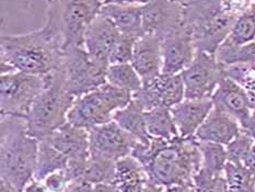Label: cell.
<instances>
[{"label": "cell", "instance_id": "1", "mask_svg": "<svg viewBox=\"0 0 255 192\" xmlns=\"http://www.w3.org/2000/svg\"><path fill=\"white\" fill-rule=\"evenodd\" d=\"M131 156L145 168L148 180L167 190L192 184L202 166L198 141L194 136L173 140L152 137L148 145L138 143Z\"/></svg>", "mask_w": 255, "mask_h": 192}, {"label": "cell", "instance_id": "2", "mask_svg": "<svg viewBox=\"0 0 255 192\" xmlns=\"http://www.w3.org/2000/svg\"><path fill=\"white\" fill-rule=\"evenodd\" d=\"M62 44L45 26L23 34H4L0 38L1 74L10 71L46 76L59 69Z\"/></svg>", "mask_w": 255, "mask_h": 192}, {"label": "cell", "instance_id": "3", "mask_svg": "<svg viewBox=\"0 0 255 192\" xmlns=\"http://www.w3.org/2000/svg\"><path fill=\"white\" fill-rule=\"evenodd\" d=\"M252 0H193L184 5V24L190 29L197 51L214 54L223 44L238 16Z\"/></svg>", "mask_w": 255, "mask_h": 192}, {"label": "cell", "instance_id": "4", "mask_svg": "<svg viewBox=\"0 0 255 192\" xmlns=\"http://www.w3.org/2000/svg\"><path fill=\"white\" fill-rule=\"evenodd\" d=\"M38 140L27 134L24 118L1 117L0 174L1 180L22 192L36 168Z\"/></svg>", "mask_w": 255, "mask_h": 192}, {"label": "cell", "instance_id": "5", "mask_svg": "<svg viewBox=\"0 0 255 192\" xmlns=\"http://www.w3.org/2000/svg\"><path fill=\"white\" fill-rule=\"evenodd\" d=\"M47 82L25 117L27 134L41 141L68 122V113L76 97L64 86L59 70L46 75Z\"/></svg>", "mask_w": 255, "mask_h": 192}, {"label": "cell", "instance_id": "6", "mask_svg": "<svg viewBox=\"0 0 255 192\" xmlns=\"http://www.w3.org/2000/svg\"><path fill=\"white\" fill-rule=\"evenodd\" d=\"M44 26L57 37L63 51L85 46V36L103 5L102 0H46Z\"/></svg>", "mask_w": 255, "mask_h": 192}, {"label": "cell", "instance_id": "7", "mask_svg": "<svg viewBox=\"0 0 255 192\" xmlns=\"http://www.w3.org/2000/svg\"><path fill=\"white\" fill-rule=\"evenodd\" d=\"M131 99L132 93L107 82L76 99L68 113V122L87 130L111 122L116 111L126 107Z\"/></svg>", "mask_w": 255, "mask_h": 192}, {"label": "cell", "instance_id": "8", "mask_svg": "<svg viewBox=\"0 0 255 192\" xmlns=\"http://www.w3.org/2000/svg\"><path fill=\"white\" fill-rule=\"evenodd\" d=\"M110 65L94 60L85 46L70 47L63 51L59 73L69 93L78 98L107 84Z\"/></svg>", "mask_w": 255, "mask_h": 192}, {"label": "cell", "instance_id": "9", "mask_svg": "<svg viewBox=\"0 0 255 192\" xmlns=\"http://www.w3.org/2000/svg\"><path fill=\"white\" fill-rule=\"evenodd\" d=\"M46 76L10 71L0 76L1 117L24 118L46 86Z\"/></svg>", "mask_w": 255, "mask_h": 192}, {"label": "cell", "instance_id": "10", "mask_svg": "<svg viewBox=\"0 0 255 192\" xmlns=\"http://www.w3.org/2000/svg\"><path fill=\"white\" fill-rule=\"evenodd\" d=\"M181 76L185 88V99H207L212 98L226 75L224 66L218 63L214 54L197 51Z\"/></svg>", "mask_w": 255, "mask_h": 192}, {"label": "cell", "instance_id": "11", "mask_svg": "<svg viewBox=\"0 0 255 192\" xmlns=\"http://www.w3.org/2000/svg\"><path fill=\"white\" fill-rule=\"evenodd\" d=\"M88 131L90 141V157L93 158L118 162L131 155L134 148L139 143L128 132L122 129L115 121L94 126Z\"/></svg>", "mask_w": 255, "mask_h": 192}, {"label": "cell", "instance_id": "12", "mask_svg": "<svg viewBox=\"0 0 255 192\" xmlns=\"http://www.w3.org/2000/svg\"><path fill=\"white\" fill-rule=\"evenodd\" d=\"M132 97L139 102L143 111L159 107L173 108L185 99L182 76L161 73L156 78L145 82Z\"/></svg>", "mask_w": 255, "mask_h": 192}, {"label": "cell", "instance_id": "13", "mask_svg": "<svg viewBox=\"0 0 255 192\" xmlns=\"http://www.w3.org/2000/svg\"><path fill=\"white\" fill-rule=\"evenodd\" d=\"M184 5L171 0H150L141 5V26L143 34L163 38L183 24Z\"/></svg>", "mask_w": 255, "mask_h": 192}, {"label": "cell", "instance_id": "14", "mask_svg": "<svg viewBox=\"0 0 255 192\" xmlns=\"http://www.w3.org/2000/svg\"><path fill=\"white\" fill-rule=\"evenodd\" d=\"M162 48V74H181L197 52L190 29L184 24L171 32L161 41Z\"/></svg>", "mask_w": 255, "mask_h": 192}, {"label": "cell", "instance_id": "15", "mask_svg": "<svg viewBox=\"0 0 255 192\" xmlns=\"http://www.w3.org/2000/svg\"><path fill=\"white\" fill-rule=\"evenodd\" d=\"M49 144L68 158V164H80L90 158L89 131L69 122L46 137Z\"/></svg>", "mask_w": 255, "mask_h": 192}, {"label": "cell", "instance_id": "16", "mask_svg": "<svg viewBox=\"0 0 255 192\" xmlns=\"http://www.w3.org/2000/svg\"><path fill=\"white\" fill-rule=\"evenodd\" d=\"M120 35L121 33L113 22L99 12L86 32V51L97 62L110 65L111 52Z\"/></svg>", "mask_w": 255, "mask_h": 192}, {"label": "cell", "instance_id": "17", "mask_svg": "<svg viewBox=\"0 0 255 192\" xmlns=\"http://www.w3.org/2000/svg\"><path fill=\"white\" fill-rule=\"evenodd\" d=\"M214 106L231 114L241 126L253 112L252 103L247 91L234 79L225 76L212 96Z\"/></svg>", "mask_w": 255, "mask_h": 192}, {"label": "cell", "instance_id": "18", "mask_svg": "<svg viewBox=\"0 0 255 192\" xmlns=\"http://www.w3.org/2000/svg\"><path fill=\"white\" fill-rule=\"evenodd\" d=\"M130 64L142 82L156 78L162 73L161 38L151 34H143L135 43Z\"/></svg>", "mask_w": 255, "mask_h": 192}, {"label": "cell", "instance_id": "19", "mask_svg": "<svg viewBox=\"0 0 255 192\" xmlns=\"http://www.w3.org/2000/svg\"><path fill=\"white\" fill-rule=\"evenodd\" d=\"M242 126L231 114L215 107L195 133V139L227 146L240 133Z\"/></svg>", "mask_w": 255, "mask_h": 192}, {"label": "cell", "instance_id": "20", "mask_svg": "<svg viewBox=\"0 0 255 192\" xmlns=\"http://www.w3.org/2000/svg\"><path fill=\"white\" fill-rule=\"evenodd\" d=\"M213 108L214 102L212 98L184 99L182 102L171 108L180 136H195L197 130L201 128Z\"/></svg>", "mask_w": 255, "mask_h": 192}, {"label": "cell", "instance_id": "21", "mask_svg": "<svg viewBox=\"0 0 255 192\" xmlns=\"http://www.w3.org/2000/svg\"><path fill=\"white\" fill-rule=\"evenodd\" d=\"M100 13L112 21L121 34L135 38H139L143 35L141 5L103 4L100 9Z\"/></svg>", "mask_w": 255, "mask_h": 192}, {"label": "cell", "instance_id": "22", "mask_svg": "<svg viewBox=\"0 0 255 192\" xmlns=\"http://www.w3.org/2000/svg\"><path fill=\"white\" fill-rule=\"evenodd\" d=\"M148 176L142 165L131 155L116 162L113 186L116 192H142Z\"/></svg>", "mask_w": 255, "mask_h": 192}, {"label": "cell", "instance_id": "23", "mask_svg": "<svg viewBox=\"0 0 255 192\" xmlns=\"http://www.w3.org/2000/svg\"><path fill=\"white\" fill-rule=\"evenodd\" d=\"M143 112L145 111H143L139 102L132 97L131 101L126 107L116 111L113 121L142 144L148 145L152 137L149 135L147 131Z\"/></svg>", "mask_w": 255, "mask_h": 192}, {"label": "cell", "instance_id": "24", "mask_svg": "<svg viewBox=\"0 0 255 192\" xmlns=\"http://www.w3.org/2000/svg\"><path fill=\"white\" fill-rule=\"evenodd\" d=\"M143 118L148 133L151 137L173 140L180 136L170 108L159 107L148 110L143 112Z\"/></svg>", "mask_w": 255, "mask_h": 192}, {"label": "cell", "instance_id": "25", "mask_svg": "<svg viewBox=\"0 0 255 192\" xmlns=\"http://www.w3.org/2000/svg\"><path fill=\"white\" fill-rule=\"evenodd\" d=\"M67 166V157L49 144L46 140L38 142L37 162L33 178L38 181H44L47 176L59 170H66Z\"/></svg>", "mask_w": 255, "mask_h": 192}, {"label": "cell", "instance_id": "26", "mask_svg": "<svg viewBox=\"0 0 255 192\" xmlns=\"http://www.w3.org/2000/svg\"><path fill=\"white\" fill-rule=\"evenodd\" d=\"M108 84L119 89L136 93L142 88V79L130 63L111 64L107 71Z\"/></svg>", "mask_w": 255, "mask_h": 192}, {"label": "cell", "instance_id": "27", "mask_svg": "<svg viewBox=\"0 0 255 192\" xmlns=\"http://www.w3.org/2000/svg\"><path fill=\"white\" fill-rule=\"evenodd\" d=\"M215 56L224 67L231 65L255 66V41L243 45H234L224 42L217 48Z\"/></svg>", "mask_w": 255, "mask_h": 192}, {"label": "cell", "instance_id": "28", "mask_svg": "<svg viewBox=\"0 0 255 192\" xmlns=\"http://www.w3.org/2000/svg\"><path fill=\"white\" fill-rule=\"evenodd\" d=\"M224 173L229 192H255L254 169L228 162Z\"/></svg>", "mask_w": 255, "mask_h": 192}, {"label": "cell", "instance_id": "29", "mask_svg": "<svg viewBox=\"0 0 255 192\" xmlns=\"http://www.w3.org/2000/svg\"><path fill=\"white\" fill-rule=\"evenodd\" d=\"M116 173V162L90 157L87 161L81 178L92 185L113 184Z\"/></svg>", "mask_w": 255, "mask_h": 192}, {"label": "cell", "instance_id": "30", "mask_svg": "<svg viewBox=\"0 0 255 192\" xmlns=\"http://www.w3.org/2000/svg\"><path fill=\"white\" fill-rule=\"evenodd\" d=\"M198 147L202 156L201 168L210 173L223 174L228 163L226 146L218 143L198 141Z\"/></svg>", "mask_w": 255, "mask_h": 192}, {"label": "cell", "instance_id": "31", "mask_svg": "<svg viewBox=\"0 0 255 192\" xmlns=\"http://www.w3.org/2000/svg\"><path fill=\"white\" fill-rule=\"evenodd\" d=\"M255 41V9L251 7L238 16L234 26L226 38V43L243 45Z\"/></svg>", "mask_w": 255, "mask_h": 192}, {"label": "cell", "instance_id": "32", "mask_svg": "<svg viewBox=\"0 0 255 192\" xmlns=\"http://www.w3.org/2000/svg\"><path fill=\"white\" fill-rule=\"evenodd\" d=\"M195 192H229L225 173H210L201 168L193 178Z\"/></svg>", "mask_w": 255, "mask_h": 192}, {"label": "cell", "instance_id": "33", "mask_svg": "<svg viewBox=\"0 0 255 192\" xmlns=\"http://www.w3.org/2000/svg\"><path fill=\"white\" fill-rule=\"evenodd\" d=\"M255 141L242 129L240 133L226 146L228 162L232 164L243 165Z\"/></svg>", "mask_w": 255, "mask_h": 192}, {"label": "cell", "instance_id": "34", "mask_svg": "<svg viewBox=\"0 0 255 192\" xmlns=\"http://www.w3.org/2000/svg\"><path fill=\"white\" fill-rule=\"evenodd\" d=\"M138 38L132 36L121 34L116 41L115 45L110 55V65L111 64H125L130 63L134 53V46Z\"/></svg>", "mask_w": 255, "mask_h": 192}, {"label": "cell", "instance_id": "35", "mask_svg": "<svg viewBox=\"0 0 255 192\" xmlns=\"http://www.w3.org/2000/svg\"><path fill=\"white\" fill-rule=\"evenodd\" d=\"M43 183L45 184L49 192H65L69 184V179L65 170H59L47 176Z\"/></svg>", "mask_w": 255, "mask_h": 192}, {"label": "cell", "instance_id": "36", "mask_svg": "<svg viewBox=\"0 0 255 192\" xmlns=\"http://www.w3.org/2000/svg\"><path fill=\"white\" fill-rule=\"evenodd\" d=\"M94 185L88 183L86 180L78 179L70 181L65 192H93Z\"/></svg>", "mask_w": 255, "mask_h": 192}, {"label": "cell", "instance_id": "37", "mask_svg": "<svg viewBox=\"0 0 255 192\" xmlns=\"http://www.w3.org/2000/svg\"><path fill=\"white\" fill-rule=\"evenodd\" d=\"M22 192H49V191L43 181H38L34 178H32L29 183L25 185L24 189Z\"/></svg>", "mask_w": 255, "mask_h": 192}, {"label": "cell", "instance_id": "38", "mask_svg": "<svg viewBox=\"0 0 255 192\" xmlns=\"http://www.w3.org/2000/svg\"><path fill=\"white\" fill-rule=\"evenodd\" d=\"M150 0H103V4L116 5H143Z\"/></svg>", "mask_w": 255, "mask_h": 192}, {"label": "cell", "instance_id": "39", "mask_svg": "<svg viewBox=\"0 0 255 192\" xmlns=\"http://www.w3.org/2000/svg\"><path fill=\"white\" fill-rule=\"evenodd\" d=\"M242 129L255 141V110H253L250 117L246 121L245 124L242 125Z\"/></svg>", "mask_w": 255, "mask_h": 192}, {"label": "cell", "instance_id": "40", "mask_svg": "<svg viewBox=\"0 0 255 192\" xmlns=\"http://www.w3.org/2000/svg\"><path fill=\"white\" fill-rule=\"evenodd\" d=\"M142 192H168V191H167V189L164 188V187L154 184L150 180H148L146 186H145V188H143V190H142Z\"/></svg>", "mask_w": 255, "mask_h": 192}, {"label": "cell", "instance_id": "41", "mask_svg": "<svg viewBox=\"0 0 255 192\" xmlns=\"http://www.w3.org/2000/svg\"><path fill=\"white\" fill-rule=\"evenodd\" d=\"M243 165H245V166H247V167H249V168L255 170V143H254V145L252 146V148L250 150V152H249L248 156L246 158L245 163H243Z\"/></svg>", "mask_w": 255, "mask_h": 192}, {"label": "cell", "instance_id": "42", "mask_svg": "<svg viewBox=\"0 0 255 192\" xmlns=\"http://www.w3.org/2000/svg\"><path fill=\"white\" fill-rule=\"evenodd\" d=\"M93 192H116L113 184L94 185Z\"/></svg>", "mask_w": 255, "mask_h": 192}, {"label": "cell", "instance_id": "43", "mask_svg": "<svg viewBox=\"0 0 255 192\" xmlns=\"http://www.w3.org/2000/svg\"><path fill=\"white\" fill-rule=\"evenodd\" d=\"M168 192H195L193 188V183L190 185L183 186V187H179V188L175 189H171V190H167Z\"/></svg>", "mask_w": 255, "mask_h": 192}, {"label": "cell", "instance_id": "44", "mask_svg": "<svg viewBox=\"0 0 255 192\" xmlns=\"http://www.w3.org/2000/svg\"><path fill=\"white\" fill-rule=\"evenodd\" d=\"M0 192H19V191L15 190L12 186H10L9 184L5 183V181L1 180V183H0Z\"/></svg>", "mask_w": 255, "mask_h": 192}, {"label": "cell", "instance_id": "45", "mask_svg": "<svg viewBox=\"0 0 255 192\" xmlns=\"http://www.w3.org/2000/svg\"><path fill=\"white\" fill-rule=\"evenodd\" d=\"M171 1L176 2V3L182 4V5H186V4L190 3L191 1H193V0H171Z\"/></svg>", "mask_w": 255, "mask_h": 192}, {"label": "cell", "instance_id": "46", "mask_svg": "<svg viewBox=\"0 0 255 192\" xmlns=\"http://www.w3.org/2000/svg\"><path fill=\"white\" fill-rule=\"evenodd\" d=\"M252 7L255 9V0H252Z\"/></svg>", "mask_w": 255, "mask_h": 192}, {"label": "cell", "instance_id": "47", "mask_svg": "<svg viewBox=\"0 0 255 192\" xmlns=\"http://www.w3.org/2000/svg\"><path fill=\"white\" fill-rule=\"evenodd\" d=\"M102 2H103V0H102Z\"/></svg>", "mask_w": 255, "mask_h": 192}]
</instances>
